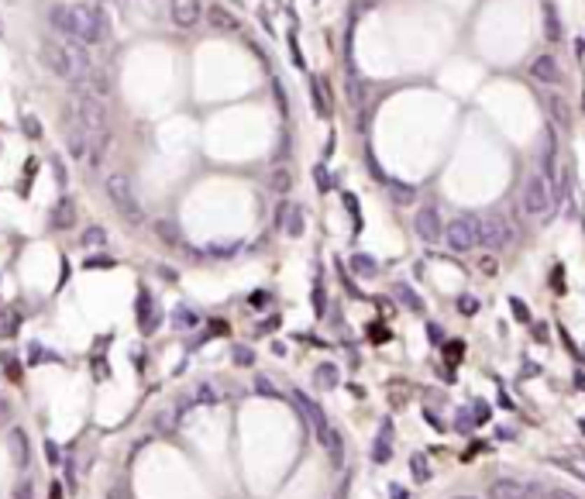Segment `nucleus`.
<instances>
[{"instance_id": "1", "label": "nucleus", "mask_w": 585, "mask_h": 499, "mask_svg": "<svg viewBox=\"0 0 585 499\" xmlns=\"http://www.w3.org/2000/svg\"><path fill=\"white\" fill-rule=\"evenodd\" d=\"M69 21H73V38L83 45H104L111 38V21L100 7L90 3H76L69 7Z\"/></svg>"}, {"instance_id": "2", "label": "nucleus", "mask_w": 585, "mask_h": 499, "mask_svg": "<svg viewBox=\"0 0 585 499\" xmlns=\"http://www.w3.org/2000/svg\"><path fill=\"white\" fill-rule=\"evenodd\" d=\"M104 190H107V200L114 204V210L125 217L127 224H134V227L145 224L141 200H138V193H134V186H131V179H127L125 172H111V176L104 179Z\"/></svg>"}, {"instance_id": "3", "label": "nucleus", "mask_w": 585, "mask_h": 499, "mask_svg": "<svg viewBox=\"0 0 585 499\" xmlns=\"http://www.w3.org/2000/svg\"><path fill=\"white\" fill-rule=\"evenodd\" d=\"M444 241L451 251H472L482 245V217H455L444 227Z\"/></svg>"}, {"instance_id": "4", "label": "nucleus", "mask_w": 585, "mask_h": 499, "mask_svg": "<svg viewBox=\"0 0 585 499\" xmlns=\"http://www.w3.org/2000/svg\"><path fill=\"white\" fill-rule=\"evenodd\" d=\"M520 204L530 217H541L547 213V207L554 204V190H551V179L541 176V172H530L523 179V193H520Z\"/></svg>"}, {"instance_id": "5", "label": "nucleus", "mask_w": 585, "mask_h": 499, "mask_svg": "<svg viewBox=\"0 0 585 499\" xmlns=\"http://www.w3.org/2000/svg\"><path fill=\"white\" fill-rule=\"evenodd\" d=\"M292 403H296V410H299V416H303V423L310 427V434L324 444V441H327V434H331V423H327L324 410H320V407H317L306 393H299V389L292 393Z\"/></svg>"}, {"instance_id": "6", "label": "nucleus", "mask_w": 585, "mask_h": 499, "mask_svg": "<svg viewBox=\"0 0 585 499\" xmlns=\"http://www.w3.org/2000/svg\"><path fill=\"white\" fill-rule=\"evenodd\" d=\"M482 245L493 251H502L513 245V224L502 213H489L482 217Z\"/></svg>"}, {"instance_id": "7", "label": "nucleus", "mask_w": 585, "mask_h": 499, "mask_svg": "<svg viewBox=\"0 0 585 499\" xmlns=\"http://www.w3.org/2000/svg\"><path fill=\"white\" fill-rule=\"evenodd\" d=\"M42 59L45 66L59 76V80H76V69H73V62H69V52H66V45L62 42H45L42 45Z\"/></svg>"}, {"instance_id": "8", "label": "nucleus", "mask_w": 585, "mask_h": 499, "mask_svg": "<svg viewBox=\"0 0 585 499\" xmlns=\"http://www.w3.org/2000/svg\"><path fill=\"white\" fill-rule=\"evenodd\" d=\"M414 231H417L420 241H427V245H437L441 238H444V224H441V213L434 207H420L417 217H414Z\"/></svg>"}, {"instance_id": "9", "label": "nucleus", "mask_w": 585, "mask_h": 499, "mask_svg": "<svg viewBox=\"0 0 585 499\" xmlns=\"http://www.w3.org/2000/svg\"><path fill=\"white\" fill-rule=\"evenodd\" d=\"M169 14L179 28H193L204 14V3L200 0H169Z\"/></svg>"}, {"instance_id": "10", "label": "nucleus", "mask_w": 585, "mask_h": 499, "mask_svg": "<svg viewBox=\"0 0 585 499\" xmlns=\"http://www.w3.org/2000/svg\"><path fill=\"white\" fill-rule=\"evenodd\" d=\"M486 499H530V489L516 479H493L486 489Z\"/></svg>"}, {"instance_id": "11", "label": "nucleus", "mask_w": 585, "mask_h": 499, "mask_svg": "<svg viewBox=\"0 0 585 499\" xmlns=\"http://www.w3.org/2000/svg\"><path fill=\"white\" fill-rule=\"evenodd\" d=\"M530 73H534V80H541V83H561V66H558V59L554 55H537L534 62H530Z\"/></svg>"}, {"instance_id": "12", "label": "nucleus", "mask_w": 585, "mask_h": 499, "mask_svg": "<svg viewBox=\"0 0 585 499\" xmlns=\"http://www.w3.org/2000/svg\"><path fill=\"white\" fill-rule=\"evenodd\" d=\"M66 148H69L73 159H86V155H90V134H86L76 121L66 127Z\"/></svg>"}, {"instance_id": "13", "label": "nucleus", "mask_w": 585, "mask_h": 499, "mask_svg": "<svg viewBox=\"0 0 585 499\" xmlns=\"http://www.w3.org/2000/svg\"><path fill=\"white\" fill-rule=\"evenodd\" d=\"M138 324H141V331L152 334L155 328H159V310H155V303H152V296L141 290V296H138Z\"/></svg>"}, {"instance_id": "14", "label": "nucleus", "mask_w": 585, "mask_h": 499, "mask_svg": "<svg viewBox=\"0 0 585 499\" xmlns=\"http://www.w3.org/2000/svg\"><path fill=\"white\" fill-rule=\"evenodd\" d=\"M7 444H10L14 465H17V468H28V461H31V451H28V434H24L21 427H14V430H10V437H7Z\"/></svg>"}, {"instance_id": "15", "label": "nucleus", "mask_w": 585, "mask_h": 499, "mask_svg": "<svg viewBox=\"0 0 585 499\" xmlns=\"http://www.w3.org/2000/svg\"><path fill=\"white\" fill-rule=\"evenodd\" d=\"M207 21L217 28V31H238V28H241V21H238L227 7H220V3H213V7L207 10Z\"/></svg>"}, {"instance_id": "16", "label": "nucleus", "mask_w": 585, "mask_h": 499, "mask_svg": "<svg viewBox=\"0 0 585 499\" xmlns=\"http://www.w3.org/2000/svg\"><path fill=\"white\" fill-rule=\"evenodd\" d=\"M389 455H393V427L382 423V427H379V437H376V448H372V458H376L379 465H386Z\"/></svg>"}, {"instance_id": "17", "label": "nucleus", "mask_w": 585, "mask_h": 499, "mask_svg": "<svg viewBox=\"0 0 585 499\" xmlns=\"http://www.w3.org/2000/svg\"><path fill=\"white\" fill-rule=\"evenodd\" d=\"M73 217H76V207H73V200H59V207L52 210V227L66 231V227H73Z\"/></svg>"}, {"instance_id": "18", "label": "nucleus", "mask_w": 585, "mask_h": 499, "mask_svg": "<svg viewBox=\"0 0 585 499\" xmlns=\"http://www.w3.org/2000/svg\"><path fill=\"white\" fill-rule=\"evenodd\" d=\"M544 38H551V42L561 38V17H558L554 3H544Z\"/></svg>"}, {"instance_id": "19", "label": "nucleus", "mask_w": 585, "mask_h": 499, "mask_svg": "<svg viewBox=\"0 0 585 499\" xmlns=\"http://www.w3.org/2000/svg\"><path fill=\"white\" fill-rule=\"evenodd\" d=\"M324 448H327V455H331V465H334V468H344V441H341L337 427H331V434H327Z\"/></svg>"}, {"instance_id": "20", "label": "nucleus", "mask_w": 585, "mask_h": 499, "mask_svg": "<svg viewBox=\"0 0 585 499\" xmlns=\"http://www.w3.org/2000/svg\"><path fill=\"white\" fill-rule=\"evenodd\" d=\"M193 400H197V403H204V407H213V403H220V400H224V393H220L213 382H197Z\"/></svg>"}, {"instance_id": "21", "label": "nucleus", "mask_w": 585, "mask_h": 499, "mask_svg": "<svg viewBox=\"0 0 585 499\" xmlns=\"http://www.w3.org/2000/svg\"><path fill=\"white\" fill-rule=\"evenodd\" d=\"M547 107H551V114H554V121H558V125L568 127L572 118H568V104H565V97H561V93H551V97H547Z\"/></svg>"}, {"instance_id": "22", "label": "nucleus", "mask_w": 585, "mask_h": 499, "mask_svg": "<svg viewBox=\"0 0 585 499\" xmlns=\"http://www.w3.org/2000/svg\"><path fill=\"white\" fill-rule=\"evenodd\" d=\"M351 269H355V276H365V279L379 272L376 258H372V255H362V251H358V255H351Z\"/></svg>"}, {"instance_id": "23", "label": "nucleus", "mask_w": 585, "mask_h": 499, "mask_svg": "<svg viewBox=\"0 0 585 499\" xmlns=\"http://www.w3.org/2000/svg\"><path fill=\"white\" fill-rule=\"evenodd\" d=\"M17 324H21V317H17L14 310H0V341L14 337V334H17Z\"/></svg>"}, {"instance_id": "24", "label": "nucleus", "mask_w": 585, "mask_h": 499, "mask_svg": "<svg viewBox=\"0 0 585 499\" xmlns=\"http://www.w3.org/2000/svg\"><path fill=\"white\" fill-rule=\"evenodd\" d=\"M313 379H317V386H320V389H334V386H337V369L331 365V362H324V365H317Z\"/></svg>"}, {"instance_id": "25", "label": "nucleus", "mask_w": 585, "mask_h": 499, "mask_svg": "<svg viewBox=\"0 0 585 499\" xmlns=\"http://www.w3.org/2000/svg\"><path fill=\"white\" fill-rule=\"evenodd\" d=\"M389 197H393V204H400V207H407V204L417 200V193H414L410 186H403V183H389Z\"/></svg>"}, {"instance_id": "26", "label": "nucleus", "mask_w": 585, "mask_h": 499, "mask_svg": "<svg viewBox=\"0 0 585 499\" xmlns=\"http://www.w3.org/2000/svg\"><path fill=\"white\" fill-rule=\"evenodd\" d=\"M172 324H176L179 331H190V328H197V314H193L190 307H176V310H172Z\"/></svg>"}, {"instance_id": "27", "label": "nucleus", "mask_w": 585, "mask_h": 499, "mask_svg": "<svg viewBox=\"0 0 585 499\" xmlns=\"http://www.w3.org/2000/svg\"><path fill=\"white\" fill-rule=\"evenodd\" d=\"M251 389H255L258 396H269V400H279V396H283V393H279V386H276L269 375H258V379L251 382Z\"/></svg>"}, {"instance_id": "28", "label": "nucleus", "mask_w": 585, "mask_h": 499, "mask_svg": "<svg viewBox=\"0 0 585 499\" xmlns=\"http://www.w3.org/2000/svg\"><path fill=\"white\" fill-rule=\"evenodd\" d=\"M155 234L166 241V245H179V227L172 220H155Z\"/></svg>"}, {"instance_id": "29", "label": "nucleus", "mask_w": 585, "mask_h": 499, "mask_svg": "<svg viewBox=\"0 0 585 499\" xmlns=\"http://www.w3.org/2000/svg\"><path fill=\"white\" fill-rule=\"evenodd\" d=\"M310 86H313L310 93H313V107H317V114H320V118H327V100H324V80H320V76H313V80H310Z\"/></svg>"}, {"instance_id": "30", "label": "nucleus", "mask_w": 585, "mask_h": 499, "mask_svg": "<svg viewBox=\"0 0 585 499\" xmlns=\"http://www.w3.org/2000/svg\"><path fill=\"white\" fill-rule=\"evenodd\" d=\"M83 245H86V248H104V245H107V231H104V227H97V224H93V227H86V231H83Z\"/></svg>"}, {"instance_id": "31", "label": "nucleus", "mask_w": 585, "mask_h": 499, "mask_svg": "<svg viewBox=\"0 0 585 499\" xmlns=\"http://www.w3.org/2000/svg\"><path fill=\"white\" fill-rule=\"evenodd\" d=\"M269 186L276 190V193H286L292 186V176H290V169H272V179H269Z\"/></svg>"}, {"instance_id": "32", "label": "nucleus", "mask_w": 585, "mask_h": 499, "mask_svg": "<svg viewBox=\"0 0 585 499\" xmlns=\"http://www.w3.org/2000/svg\"><path fill=\"white\" fill-rule=\"evenodd\" d=\"M396 296H400V300H403V303H407V307H410V310H423V303H420V296L414 290H410V286H407V283H396Z\"/></svg>"}, {"instance_id": "33", "label": "nucleus", "mask_w": 585, "mask_h": 499, "mask_svg": "<svg viewBox=\"0 0 585 499\" xmlns=\"http://www.w3.org/2000/svg\"><path fill=\"white\" fill-rule=\"evenodd\" d=\"M410 472H414V479H417V482H427V479H430L427 458H423V455H414V458H410Z\"/></svg>"}, {"instance_id": "34", "label": "nucleus", "mask_w": 585, "mask_h": 499, "mask_svg": "<svg viewBox=\"0 0 585 499\" xmlns=\"http://www.w3.org/2000/svg\"><path fill=\"white\" fill-rule=\"evenodd\" d=\"M286 234L290 238H299L303 234V213H299V207L290 210V220H286Z\"/></svg>"}, {"instance_id": "35", "label": "nucleus", "mask_w": 585, "mask_h": 499, "mask_svg": "<svg viewBox=\"0 0 585 499\" xmlns=\"http://www.w3.org/2000/svg\"><path fill=\"white\" fill-rule=\"evenodd\" d=\"M45 358H48V362H59V355H55V351H45L42 344H31V358H28V362H31V365H38V362H45Z\"/></svg>"}, {"instance_id": "36", "label": "nucleus", "mask_w": 585, "mask_h": 499, "mask_svg": "<svg viewBox=\"0 0 585 499\" xmlns=\"http://www.w3.org/2000/svg\"><path fill=\"white\" fill-rule=\"evenodd\" d=\"M251 362H255V351L245 348V344H238V348H234V365H241V369H245V365H251Z\"/></svg>"}, {"instance_id": "37", "label": "nucleus", "mask_w": 585, "mask_h": 499, "mask_svg": "<svg viewBox=\"0 0 585 499\" xmlns=\"http://www.w3.org/2000/svg\"><path fill=\"white\" fill-rule=\"evenodd\" d=\"M14 499H35V482H31V479L17 482V486H14Z\"/></svg>"}, {"instance_id": "38", "label": "nucleus", "mask_w": 585, "mask_h": 499, "mask_svg": "<svg viewBox=\"0 0 585 499\" xmlns=\"http://www.w3.org/2000/svg\"><path fill=\"white\" fill-rule=\"evenodd\" d=\"M509 307H513V314H516V321H530V310L523 307V300H516V296H513V300H509Z\"/></svg>"}, {"instance_id": "39", "label": "nucleus", "mask_w": 585, "mask_h": 499, "mask_svg": "<svg viewBox=\"0 0 585 499\" xmlns=\"http://www.w3.org/2000/svg\"><path fill=\"white\" fill-rule=\"evenodd\" d=\"M544 499H579V496L568 493V489H558V486H554V489H544Z\"/></svg>"}, {"instance_id": "40", "label": "nucleus", "mask_w": 585, "mask_h": 499, "mask_svg": "<svg viewBox=\"0 0 585 499\" xmlns=\"http://www.w3.org/2000/svg\"><path fill=\"white\" fill-rule=\"evenodd\" d=\"M461 314H479V300L475 296H461Z\"/></svg>"}, {"instance_id": "41", "label": "nucleus", "mask_w": 585, "mask_h": 499, "mask_svg": "<svg viewBox=\"0 0 585 499\" xmlns=\"http://www.w3.org/2000/svg\"><path fill=\"white\" fill-rule=\"evenodd\" d=\"M3 369H7V375H10L14 382H21V365H17L14 358H3Z\"/></svg>"}, {"instance_id": "42", "label": "nucleus", "mask_w": 585, "mask_h": 499, "mask_svg": "<svg viewBox=\"0 0 585 499\" xmlns=\"http://www.w3.org/2000/svg\"><path fill=\"white\" fill-rule=\"evenodd\" d=\"M45 455H48V465H59V448L45 437Z\"/></svg>"}, {"instance_id": "43", "label": "nucleus", "mask_w": 585, "mask_h": 499, "mask_svg": "<svg viewBox=\"0 0 585 499\" xmlns=\"http://www.w3.org/2000/svg\"><path fill=\"white\" fill-rule=\"evenodd\" d=\"M475 420H489V407L482 400H475Z\"/></svg>"}, {"instance_id": "44", "label": "nucleus", "mask_w": 585, "mask_h": 499, "mask_svg": "<svg viewBox=\"0 0 585 499\" xmlns=\"http://www.w3.org/2000/svg\"><path fill=\"white\" fill-rule=\"evenodd\" d=\"M24 131H28L31 138H38V121H35V118H24Z\"/></svg>"}, {"instance_id": "45", "label": "nucleus", "mask_w": 585, "mask_h": 499, "mask_svg": "<svg viewBox=\"0 0 585 499\" xmlns=\"http://www.w3.org/2000/svg\"><path fill=\"white\" fill-rule=\"evenodd\" d=\"M265 300H269L265 293H255V296H251V303H255V307H265Z\"/></svg>"}, {"instance_id": "46", "label": "nucleus", "mask_w": 585, "mask_h": 499, "mask_svg": "<svg viewBox=\"0 0 585 499\" xmlns=\"http://www.w3.org/2000/svg\"><path fill=\"white\" fill-rule=\"evenodd\" d=\"M52 499H62V486H52Z\"/></svg>"}, {"instance_id": "47", "label": "nucleus", "mask_w": 585, "mask_h": 499, "mask_svg": "<svg viewBox=\"0 0 585 499\" xmlns=\"http://www.w3.org/2000/svg\"><path fill=\"white\" fill-rule=\"evenodd\" d=\"M107 499H125V496H121V489H114V493H111Z\"/></svg>"}, {"instance_id": "48", "label": "nucleus", "mask_w": 585, "mask_h": 499, "mask_svg": "<svg viewBox=\"0 0 585 499\" xmlns=\"http://www.w3.org/2000/svg\"><path fill=\"white\" fill-rule=\"evenodd\" d=\"M451 499H475V496H468V493H461V496H451Z\"/></svg>"}]
</instances>
